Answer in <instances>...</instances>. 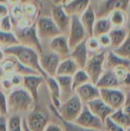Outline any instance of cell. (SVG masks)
Instances as JSON below:
<instances>
[{
    "instance_id": "7bdbcfd3",
    "label": "cell",
    "mask_w": 130,
    "mask_h": 131,
    "mask_svg": "<svg viewBox=\"0 0 130 131\" xmlns=\"http://www.w3.org/2000/svg\"><path fill=\"white\" fill-rule=\"evenodd\" d=\"M8 116L0 114V131H7Z\"/></svg>"
},
{
    "instance_id": "bcb514c9",
    "label": "cell",
    "mask_w": 130,
    "mask_h": 131,
    "mask_svg": "<svg viewBox=\"0 0 130 131\" xmlns=\"http://www.w3.org/2000/svg\"><path fill=\"white\" fill-rule=\"evenodd\" d=\"M121 88H127L128 91H130V70L124 79L121 81Z\"/></svg>"
},
{
    "instance_id": "d590c367",
    "label": "cell",
    "mask_w": 130,
    "mask_h": 131,
    "mask_svg": "<svg viewBox=\"0 0 130 131\" xmlns=\"http://www.w3.org/2000/svg\"><path fill=\"white\" fill-rule=\"evenodd\" d=\"M0 114L8 116V95L0 89Z\"/></svg>"
},
{
    "instance_id": "7dc6e473",
    "label": "cell",
    "mask_w": 130,
    "mask_h": 131,
    "mask_svg": "<svg viewBox=\"0 0 130 131\" xmlns=\"http://www.w3.org/2000/svg\"><path fill=\"white\" fill-rule=\"evenodd\" d=\"M5 4L11 8L19 5V0H5Z\"/></svg>"
},
{
    "instance_id": "d6a6232c",
    "label": "cell",
    "mask_w": 130,
    "mask_h": 131,
    "mask_svg": "<svg viewBox=\"0 0 130 131\" xmlns=\"http://www.w3.org/2000/svg\"><path fill=\"white\" fill-rule=\"evenodd\" d=\"M117 55L121 58L130 61V29L129 28V34L125 41L116 49L113 50Z\"/></svg>"
},
{
    "instance_id": "7c38bea8",
    "label": "cell",
    "mask_w": 130,
    "mask_h": 131,
    "mask_svg": "<svg viewBox=\"0 0 130 131\" xmlns=\"http://www.w3.org/2000/svg\"><path fill=\"white\" fill-rule=\"evenodd\" d=\"M51 18L54 21V24L59 28L60 31L62 35H65L67 36L70 25V18L63 9L61 4H54L51 7Z\"/></svg>"
},
{
    "instance_id": "9f6ffc18",
    "label": "cell",
    "mask_w": 130,
    "mask_h": 131,
    "mask_svg": "<svg viewBox=\"0 0 130 131\" xmlns=\"http://www.w3.org/2000/svg\"><path fill=\"white\" fill-rule=\"evenodd\" d=\"M129 70H130V68H129Z\"/></svg>"
},
{
    "instance_id": "c3c4849f",
    "label": "cell",
    "mask_w": 130,
    "mask_h": 131,
    "mask_svg": "<svg viewBox=\"0 0 130 131\" xmlns=\"http://www.w3.org/2000/svg\"><path fill=\"white\" fill-rule=\"evenodd\" d=\"M5 57V54H4V52H3L2 49L0 48V64L2 62V61L4 60Z\"/></svg>"
},
{
    "instance_id": "6da1fadb",
    "label": "cell",
    "mask_w": 130,
    "mask_h": 131,
    "mask_svg": "<svg viewBox=\"0 0 130 131\" xmlns=\"http://www.w3.org/2000/svg\"><path fill=\"white\" fill-rule=\"evenodd\" d=\"M2 51L5 55L14 57L23 66L35 71L38 74L43 76L44 78L48 77L41 68L39 53L36 50L18 44L3 49Z\"/></svg>"
},
{
    "instance_id": "8d00e7d4",
    "label": "cell",
    "mask_w": 130,
    "mask_h": 131,
    "mask_svg": "<svg viewBox=\"0 0 130 131\" xmlns=\"http://www.w3.org/2000/svg\"><path fill=\"white\" fill-rule=\"evenodd\" d=\"M12 30H13V25L10 15L1 18L0 31H5V32H11Z\"/></svg>"
},
{
    "instance_id": "1f68e13d",
    "label": "cell",
    "mask_w": 130,
    "mask_h": 131,
    "mask_svg": "<svg viewBox=\"0 0 130 131\" xmlns=\"http://www.w3.org/2000/svg\"><path fill=\"white\" fill-rule=\"evenodd\" d=\"M7 131H23V118L20 115H9L8 117Z\"/></svg>"
},
{
    "instance_id": "484cf974",
    "label": "cell",
    "mask_w": 130,
    "mask_h": 131,
    "mask_svg": "<svg viewBox=\"0 0 130 131\" xmlns=\"http://www.w3.org/2000/svg\"><path fill=\"white\" fill-rule=\"evenodd\" d=\"M79 69L80 68L75 61L69 57L61 61L57 67L55 76L72 77Z\"/></svg>"
},
{
    "instance_id": "6f0895ef",
    "label": "cell",
    "mask_w": 130,
    "mask_h": 131,
    "mask_svg": "<svg viewBox=\"0 0 130 131\" xmlns=\"http://www.w3.org/2000/svg\"><path fill=\"white\" fill-rule=\"evenodd\" d=\"M41 1H42V0H41Z\"/></svg>"
},
{
    "instance_id": "f546056e",
    "label": "cell",
    "mask_w": 130,
    "mask_h": 131,
    "mask_svg": "<svg viewBox=\"0 0 130 131\" xmlns=\"http://www.w3.org/2000/svg\"><path fill=\"white\" fill-rule=\"evenodd\" d=\"M72 78V87L74 91L79 87L90 82V78L84 69H79L71 77Z\"/></svg>"
},
{
    "instance_id": "ac0fdd59",
    "label": "cell",
    "mask_w": 130,
    "mask_h": 131,
    "mask_svg": "<svg viewBox=\"0 0 130 131\" xmlns=\"http://www.w3.org/2000/svg\"><path fill=\"white\" fill-rule=\"evenodd\" d=\"M90 5V0H67L61 4L64 12L70 17H80Z\"/></svg>"
},
{
    "instance_id": "5bb4252c",
    "label": "cell",
    "mask_w": 130,
    "mask_h": 131,
    "mask_svg": "<svg viewBox=\"0 0 130 131\" xmlns=\"http://www.w3.org/2000/svg\"><path fill=\"white\" fill-rule=\"evenodd\" d=\"M43 82H44V78L40 74L25 75L22 77L21 87L31 94L36 102L38 101V91Z\"/></svg>"
},
{
    "instance_id": "60d3db41",
    "label": "cell",
    "mask_w": 130,
    "mask_h": 131,
    "mask_svg": "<svg viewBox=\"0 0 130 131\" xmlns=\"http://www.w3.org/2000/svg\"><path fill=\"white\" fill-rule=\"evenodd\" d=\"M122 110L123 111L124 113H126L130 117V91L126 93V100L123 107H122Z\"/></svg>"
},
{
    "instance_id": "44dd1931",
    "label": "cell",
    "mask_w": 130,
    "mask_h": 131,
    "mask_svg": "<svg viewBox=\"0 0 130 131\" xmlns=\"http://www.w3.org/2000/svg\"><path fill=\"white\" fill-rule=\"evenodd\" d=\"M96 19L93 6L90 4L87 9L80 16V21L88 37H93V30Z\"/></svg>"
},
{
    "instance_id": "b9f144b4",
    "label": "cell",
    "mask_w": 130,
    "mask_h": 131,
    "mask_svg": "<svg viewBox=\"0 0 130 131\" xmlns=\"http://www.w3.org/2000/svg\"><path fill=\"white\" fill-rule=\"evenodd\" d=\"M9 8L5 3H0V18L9 15Z\"/></svg>"
},
{
    "instance_id": "52a82bcc",
    "label": "cell",
    "mask_w": 130,
    "mask_h": 131,
    "mask_svg": "<svg viewBox=\"0 0 130 131\" xmlns=\"http://www.w3.org/2000/svg\"><path fill=\"white\" fill-rule=\"evenodd\" d=\"M130 0H100L94 7L97 18L108 17L113 11L120 10L126 13Z\"/></svg>"
},
{
    "instance_id": "ba28073f",
    "label": "cell",
    "mask_w": 130,
    "mask_h": 131,
    "mask_svg": "<svg viewBox=\"0 0 130 131\" xmlns=\"http://www.w3.org/2000/svg\"><path fill=\"white\" fill-rule=\"evenodd\" d=\"M74 123L81 127L89 130H104V122H103L100 118L95 116L89 110L87 105L84 106L80 115L77 117V118Z\"/></svg>"
},
{
    "instance_id": "9a60e30c",
    "label": "cell",
    "mask_w": 130,
    "mask_h": 131,
    "mask_svg": "<svg viewBox=\"0 0 130 131\" xmlns=\"http://www.w3.org/2000/svg\"><path fill=\"white\" fill-rule=\"evenodd\" d=\"M49 48L61 60L70 57V48L68 45L67 36L65 35L61 34L51 39L49 43Z\"/></svg>"
},
{
    "instance_id": "f6af8a7d",
    "label": "cell",
    "mask_w": 130,
    "mask_h": 131,
    "mask_svg": "<svg viewBox=\"0 0 130 131\" xmlns=\"http://www.w3.org/2000/svg\"><path fill=\"white\" fill-rule=\"evenodd\" d=\"M26 3L34 4L38 8H41L43 6V2L41 0H19V5H23Z\"/></svg>"
},
{
    "instance_id": "30bf717a",
    "label": "cell",
    "mask_w": 130,
    "mask_h": 131,
    "mask_svg": "<svg viewBox=\"0 0 130 131\" xmlns=\"http://www.w3.org/2000/svg\"><path fill=\"white\" fill-rule=\"evenodd\" d=\"M87 38L88 36L80 21V17L72 16L70 18V28L67 34V41L70 51Z\"/></svg>"
},
{
    "instance_id": "db71d44e",
    "label": "cell",
    "mask_w": 130,
    "mask_h": 131,
    "mask_svg": "<svg viewBox=\"0 0 130 131\" xmlns=\"http://www.w3.org/2000/svg\"><path fill=\"white\" fill-rule=\"evenodd\" d=\"M65 1H67V0H62V1H61V4H62V3H64Z\"/></svg>"
},
{
    "instance_id": "8fae6325",
    "label": "cell",
    "mask_w": 130,
    "mask_h": 131,
    "mask_svg": "<svg viewBox=\"0 0 130 131\" xmlns=\"http://www.w3.org/2000/svg\"><path fill=\"white\" fill-rule=\"evenodd\" d=\"M61 59L55 53L49 51L42 50L39 53V62L41 69L47 76L54 77L56 75V71L57 67L61 62Z\"/></svg>"
},
{
    "instance_id": "f907efd6",
    "label": "cell",
    "mask_w": 130,
    "mask_h": 131,
    "mask_svg": "<svg viewBox=\"0 0 130 131\" xmlns=\"http://www.w3.org/2000/svg\"><path fill=\"white\" fill-rule=\"evenodd\" d=\"M23 131H30L29 129L28 128V127L26 126V124L24 121V118H23Z\"/></svg>"
},
{
    "instance_id": "f1b7e54d",
    "label": "cell",
    "mask_w": 130,
    "mask_h": 131,
    "mask_svg": "<svg viewBox=\"0 0 130 131\" xmlns=\"http://www.w3.org/2000/svg\"><path fill=\"white\" fill-rule=\"evenodd\" d=\"M110 120L118 126L126 130L130 127V117L121 109L114 111L110 117Z\"/></svg>"
},
{
    "instance_id": "f35d334b",
    "label": "cell",
    "mask_w": 130,
    "mask_h": 131,
    "mask_svg": "<svg viewBox=\"0 0 130 131\" xmlns=\"http://www.w3.org/2000/svg\"><path fill=\"white\" fill-rule=\"evenodd\" d=\"M104 130L105 131H126L123 127L116 124L110 118H107L104 121Z\"/></svg>"
},
{
    "instance_id": "816d5d0a",
    "label": "cell",
    "mask_w": 130,
    "mask_h": 131,
    "mask_svg": "<svg viewBox=\"0 0 130 131\" xmlns=\"http://www.w3.org/2000/svg\"><path fill=\"white\" fill-rule=\"evenodd\" d=\"M0 3H5V0H0Z\"/></svg>"
},
{
    "instance_id": "e575fe53",
    "label": "cell",
    "mask_w": 130,
    "mask_h": 131,
    "mask_svg": "<svg viewBox=\"0 0 130 131\" xmlns=\"http://www.w3.org/2000/svg\"><path fill=\"white\" fill-rule=\"evenodd\" d=\"M58 118V117H57ZM60 119V118H58ZM61 124H62V127L64 131H105L103 130H89V129H86L84 127H81L77 124H75L74 123H69V122H66L62 121L61 119H60Z\"/></svg>"
},
{
    "instance_id": "f5cc1de1",
    "label": "cell",
    "mask_w": 130,
    "mask_h": 131,
    "mask_svg": "<svg viewBox=\"0 0 130 131\" xmlns=\"http://www.w3.org/2000/svg\"><path fill=\"white\" fill-rule=\"evenodd\" d=\"M126 131H130V127H129V128H127V129H126Z\"/></svg>"
},
{
    "instance_id": "d4e9b609",
    "label": "cell",
    "mask_w": 130,
    "mask_h": 131,
    "mask_svg": "<svg viewBox=\"0 0 130 131\" xmlns=\"http://www.w3.org/2000/svg\"><path fill=\"white\" fill-rule=\"evenodd\" d=\"M129 34V27L125 26L119 28H113L109 32V36L110 38V48L111 50L116 49L119 48L126 40Z\"/></svg>"
},
{
    "instance_id": "cb8c5ba5",
    "label": "cell",
    "mask_w": 130,
    "mask_h": 131,
    "mask_svg": "<svg viewBox=\"0 0 130 131\" xmlns=\"http://www.w3.org/2000/svg\"><path fill=\"white\" fill-rule=\"evenodd\" d=\"M121 65L129 68L130 61L120 57L113 50L108 49V51H106L104 68L105 69H113L114 68H116L117 66H121Z\"/></svg>"
},
{
    "instance_id": "7a4b0ae2",
    "label": "cell",
    "mask_w": 130,
    "mask_h": 131,
    "mask_svg": "<svg viewBox=\"0 0 130 131\" xmlns=\"http://www.w3.org/2000/svg\"><path fill=\"white\" fill-rule=\"evenodd\" d=\"M34 100L22 87L12 90L8 94V116L28 114L34 109Z\"/></svg>"
},
{
    "instance_id": "681fc988",
    "label": "cell",
    "mask_w": 130,
    "mask_h": 131,
    "mask_svg": "<svg viewBox=\"0 0 130 131\" xmlns=\"http://www.w3.org/2000/svg\"><path fill=\"white\" fill-rule=\"evenodd\" d=\"M126 15H127V18H128V21H129L130 22V2L129 4L128 9H127V12H126Z\"/></svg>"
},
{
    "instance_id": "ffe728a7",
    "label": "cell",
    "mask_w": 130,
    "mask_h": 131,
    "mask_svg": "<svg viewBox=\"0 0 130 131\" xmlns=\"http://www.w3.org/2000/svg\"><path fill=\"white\" fill-rule=\"evenodd\" d=\"M70 58L75 61L80 69L84 68L89 58V52L86 46V40L81 41L73 49H71Z\"/></svg>"
},
{
    "instance_id": "4316f807",
    "label": "cell",
    "mask_w": 130,
    "mask_h": 131,
    "mask_svg": "<svg viewBox=\"0 0 130 131\" xmlns=\"http://www.w3.org/2000/svg\"><path fill=\"white\" fill-rule=\"evenodd\" d=\"M112 29H113V26L108 17L97 18L93 26V36L97 38L102 35L109 34V32Z\"/></svg>"
},
{
    "instance_id": "ab89813d",
    "label": "cell",
    "mask_w": 130,
    "mask_h": 131,
    "mask_svg": "<svg viewBox=\"0 0 130 131\" xmlns=\"http://www.w3.org/2000/svg\"><path fill=\"white\" fill-rule=\"evenodd\" d=\"M99 44L101 47V48H104V49H110V45H111V42H110V38L108 34L106 35H102L99 37H97Z\"/></svg>"
},
{
    "instance_id": "ee69618b",
    "label": "cell",
    "mask_w": 130,
    "mask_h": 131,
    "mask_svg": "<svg viewBox=\"0 0 130 131\" xmlns=\"http://www.w3.org/2000/svg\"><path fill=\"white\" fill-rule=\"evenodd\" d=\"M44 131H64V130L61 125H58L54 123H49L48 126L46 127Z\"/></svg>"
},
{
    "instance_id": "74e56055",
    "label": "cell",
    "mask_w": 130,
    "mask_h": 131,
    "mask_svg": "<svg viewBox=\"0 0 130 131\" xmlns=\"http://www.w3.org/2000/svg\"><path fill=\"white\" fill-rule=\"evenodd\" d=\"M114 72V74H116V76L117 77V78L120 81V82L124 79V78L126 76V74H128V72L129 71V68L125 66H117L116 68H114L113 69H112Z\"/></svg>"
},
{
    "instance_id": "2e32d148",
    "label": "cell",
    "mask_w": 130,
    "mask_h": 131,
    "mask_svg": "<svg viewBox=\"0 0 130 131\" xmlns=\"http://www.w3.org/2000/svg\"><path fill=\"white\" fill-rule=\"evenodd\" d=\"M74 94L79 97L84 105L97 98L100 97V89L91 82L87 83L77 88L74 91Z\"/></svg>"
},
{
    "instance_id": "4fadbf2b",
    "label": "cell",
    "mask_w": 130,
    "mask_h": 131,
    "mask_svg": "<svg viewBox=\"0 0 130 131\" xmlns=\"http://www.w3.org/2000/svg\"><path fill=\"white\" fill-rule=\"evenodd\" d=\"M24 121L30 131H44L49 124L45 114L34 109L27 114Z\"/></svg>"
},
{
    "instance_id": "3957f363",
    "label": "cell",
    "mask_w": 130,
    "mask_h": 131,
    "mask_svg": "<svg viewBox=\"0 0 130 131\" xmlns=\"http://www.w3.org/2000/svg\"><path fill=\"white\" fill-rule=\"evenodd\" d=\"M84 106V104L79 97L74 94L70 98L62 102L57 110L51 105V110L57 117L66 122L74 123L80 115Z\"/></svg>"
},
{
    "instance_id": "7402d4cb",
    "label": "cell",
    "mask_w": 130,
    "mask_h": 131,
    "mask_svg": "<svg viewBox=\"0 0 130 131\" xmlns=\"http://www.w3.org/2000/svg\"><path fill=\"white\" fill-rule=\"evenodd\" d=\"M58 84L61 93V103L70 98L74 91L72 87V78L69 76H54Z\"/></svg>"
},
{
    "instance_id": "d6986e66",
    "label": "cell",
    "mask_w": 130,
    "mask_h": 131,
    "mask_svg": "<svg viewBox=\"0 0 130 131\" xmlns=\"http://www.w3.org/2000/svg\"><path fill=\"white\" fill-rule=\"evenodd\" d=\"M95 85L99 89L121 88V82L112 69H105Z\"/></svg>"
},
{
    "instance_id": "836d02e7",
    "label": "cell",
    "mask_w": 130,
    "mask_h": 131,
    "mask_svg": "<svg viewBox=\"0 0 130 131\" xmlns=\"http://www.w3.org/2000/svg\"><path fill=\"white\" fill-rule=\"evenodd\" d=\"M86 46L88 52H93V54L102 51L101 47L99 44L98 39L96 37H88L86 39Z\"/></svg>"
},
{
    "instance_id": "9c48e42d",
    "label": "cell",
    "mask_w": 130,
    "mask_h": 131,
    "mask_svg": "<svg viewBox=\"0 0 130 131\" xmlns=\"http://www.w3.org/2000/svg\"><path fill=\"white\" fill-rule=\"evenodd\" d=\"M100 98L113 111L121 109L126 100V92L121 88L100 89Z\"/></svg>"
},
{
    "instance_id": "277c9868",
    "label": "cell",
    "mask_w": 130,
    "mask_h": 131,
    "mask_svg": "<svg viewBox=\"0 0 130 131\" xmlns=\"http://www.w3.org/2000/svg\"><path fill=\"white\" fill-rule=\"evenodd\" d=\"M12 32L15 35L19 45L31 48L38 53L42 51L43 47L36 32L35 23L31 26L22 28H13Z\"/></svg>"
},
{
    "instance_id": "4dcf8cb0",
    "label": "cell",
    "mask_w": 130,
    "mask_h": 131,
    "mask_svg": "<svg viewBox=\"0 0 130 131\" xmlns=\"http://www.w3.org/2000/svg\"><path fill=\"white\" fill-rule=\"evenodd\" d=\"M16 45H18V42L12 31L5 32L0 31V48L2 50Z\"/></svg>"
},
{
    "instance_id": "11a10c76",
    "label": "cell",
    "mask_w": 130,
    "mask_h": 131,
    "mask_svg": "<svg viewBox=\"0 0 130 131\" xmlns=\"http://www.w3.org/2000/svg\"><path fill=\"white\" fill-rule=\"evenodd\" d=\"M0 23H1V18H0Z\"/></svg>"
},
{
    "instance_id": "5b68a950",
    "label": "cell",
    "mask_w": 130,
    "mask_h": 131,
    "mask_svg": "<svg viewBox=\"0 0 130 131\" xmlns=\"http://www.w3.org/2000/svg\"><path fill=\"white\" fill-rule=\"evenodd\" d=\"M107 51H100L89 57L88 61L84 67V70L88 74L90 82L96 84L102 74L103 73L105 58Z\"/></svg>"
},
{
    "instance_id": "603a6c76",
    "label": "cell",
    "mask_w": 130,
    "mask_h": 131,
    "mask_svg": "<svg viewBox=\"0 0 130 131\" xmlns=\"http://www.w3.org/2000/svg\"><path fill=\"white\" fill-rule=\"evenodd\" d=\"M44 82L46 83L49 92L51 94V99L52 102V106L57 110L61 104V93H60V88L58 86V84L57 82V80L55 77H51L48 76L47 78H44Z\"/></svg>"
},
{
    "instance_id": "e0dca14e",
    "label": "cell",
    "mask_w": 130,
    "mask_h": 131,
    "mask_svg": "<svg viewBox=\"0 0 130 131\" xmlns=\"http://www.w3.org/2000/svg\"><path fill=\"white\" fill-rule=\"evenodd\" d=\"M85 105H87L89 110L103 122L109 118L114 111L100 97L97 98Z\"/></svg>"
},
{
    "instance_id": "8992f818",
    "label": "cell",
    "mask_w": 130,
    "mask_h": 131,
    "mask_svg": "<svg viewBox=\"0 0 130 131\" xmlns=\"http://www.w3.org/2000/svg\"><path fill=\"white\" fill-rule=\"evenodd\" d=\"M36 32L39 40L51 41L54 38L61 35L59 28L54 24L51 17H39L35 21Z\"/></svg>"
},
{
    "instance_id": "83f0119b",
    "label": "cell",
    "mask_w": 130,
    "mask_h": 131,
    "mask_svg": "<svg viewBox=\"0 0 130 131\" xmlns=\"http://www.w3.org/2000/svg\"><path fill=\"white\" fill-rule=\"evenodd\" d=\"M109 20L113 28H119L125 27L128 22V18L126 12L120 10L113 11L108 15Z\"/></svg>"
}]
</instances>
